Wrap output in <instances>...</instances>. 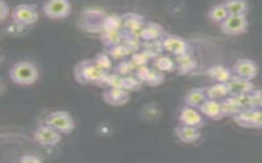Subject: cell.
I'll return each instance as SVG.
<instances>
[{"label": "cell", "instance_id": "6da1fadb", "mask_svg": "<svg viewBox=\"0 0 262 163\" xmlns=\"http://www.w3.org/2000/svg\"><path fill=\"white\" fill-rule=\"evenodd\" d=\"M108 75L107 72L99 69L93 60L80 61L74 68V77L82 85L106 84Z\"/></svg>", "mask_w": 262, "mask_h": 163}, {"label": "cell", "instance_id": "7a4b0ae2", "mask_svg": "<svg viewBox=\"0 0 262 163\" xmlns=\"http://www.w3.org/2000/svg\"><path fill=\"white\" fill-rule=\"evenodd\" d=\"M39 69L30 61H19L9 70V77L13 84L19 86H31L39 79Z\"/></svg>", "mask_w": 262, "mask_h": 163}, {"label": "cell", "instance_id": "3957f363", "mask_svg": "<svg viewBox=\"0 0 262 163\" xmlns=\"http://www.w3.org/2000/svg\"><path fill=\"white\" fill-rule=\"evenodd\" d=\"M45 124L51 126L62 134H72L76 128V122L70 113L64 110H56L45 117Z\"/></svg>", "mask_w": 262, "mask_h": 163}, {"label": "cell", "instance_id": "277c9868", "mask_svg": "<svg viewBox=\"0 0 262 163\" xmlns=\"http://www.w3.org/2000/svg\"><path fill=\"white\" fill-rule=\"evenodd\" d=\"M72 3L70 0H46L43 4V14L52 20L65 19L71 14Z\"/></svg>", "mask_w": 262, "mask_h": 163}, {"label": "cell", "instance_id": "5b68a950", "mask_svg": "<svg viewBox=\"0 0 262 163\" xmlns=\"http://www.w3.org/2000/svg\"><path fill=\"white\" fill-rule=\"evenodd\" d=\"M12 17L17 25L28 26L36 22L39 19V12L35 5L19 4L12 11Z\"/></svg>", "mask_w": 262, "mask_h": 163}, {"label": "cell", "instance_id": "8992f818", "mask_svg": "<svg viewBox=\"0 0 262 163\" xmlns=\"http://www.w3.org/2000/svg\"><path fill=\"white\" fill-rule=\"evenodd\" d=\"M33 137L35 142L43 147L57 146L62 141V134L45 123L35 129Z\"/></svg>", "mask_w": 262, "mask_h": 163}, {"label": "cell", "instance_id": "52a82bcc", "mask_svg": "<svg viewBox=\"0 0 262 163\" xmlns=\"http://www.w3.org/2000/svg\"><path fill=\"white\" fill-rule=\"evenodd\" d=\"M145 24L143 16L136 13H127L121 16V28L126 33L128 38L139 39Z\"/></svg>", "mask_w": 262, "mask_h": 163}, {"label": "cell", "instance_id": "ba28073f", "mask_svg": "<svg viewBox=\"0 0 262 163\" xmlns=\"http://www.w3.org/2000/svg\"><path fill=\"white\" fill-rule=\"evenodd\" d=\"M248 26V19L246 15L232 16L229 15L227 18L221 24V30L225 35H240L246 32Z\"/></svg>", "mask_w": 262, "mask_h": 163}, {"label": "cell", "instance_id": "9c48e42d", "mask_svg": "<svg viewBox=\"0 0 262 163\" xmlns=\"http://www.w3.org/2000/svg\"><path fill=\"white\" fill-rule=\"evenodd\" d=\"M258 66L253 61L249 59H239L233 65L232 73L234 77L252 81L258 74Z\"/></svg>", "mask_w": 262, "mask_h": 163}, {"label": "cell", "instance_id": "30bf717a", "mask_svg": "<svg viewBox=\"0 0 262 163\" xmlns=\"http://www.w3.org/2000/svg\"><path fill=\"white\" fill-rule=\"evenodd\" d=\"M106 17L100 11L88 10L80 17V21L83 22V25H86V31L97 32L103 31V22Z\"/></svg>", "mask_w": 262, "mask_h": 163}, {"label": "cell", "instance_id": "8fae6325", "mask_svg": "<svg viewBox=\"0 0 262 163\" xmlns=\"http://www.w3.org/2000/svg\"><path fill=\"white\" fill-rule=\"evenodd\" d=\"M105 103L111 106H121L126 104L129 94L126 90L118 88H110L102 93Z\"/></svg>", "mask_w": 262, "mask_h": 163}, {"label": "cell", "instance_id": "7c38bea8", "mask_svg": "<svg viewBox=\"0 0 262 163\" xmlns=\"http://www.w3.org/2000/svg\"><path fill=\"white\" fill-rule=\"evenodd\" d=\"M162 47L176 57L188 53V45L186 42L176 35L166 37L162 42Z\"/></svg>", "mask_w": 262, "mask_h": 163}, {"label": "cell", "instance_id": "4fadbf2b", "mask_svg": "<svg viewBox=\"0 0 262 163\" xmlns=\"http://www.w3.org/2000/svg\"><path fill=\"white\" fill-rule=\"evenodd\" d=\"M174 134L181 142L184 144H192L200 138V131L198 127L181 124L174 128Z\"/></svg>", "mask_w": 262, "mask_h": 163}, {"label": "cell", "instance_id": "5bb4252c", "mask_svg": "<svg viewBox=\"0 0 262 163\" xmlns=\"http://www.w3.org/2000/svg\"><path fill=\"white\" fill-rule=\"evenodd\" d=\"M180 122L181 124L186 126H194V127H201L203 125V118L201 116L194 108L190 106H185L180 111Z\"/></svg>", "mask_w": 262, "mask_h": 163}, {"label": "cell", "instance_id": "9a60e30c", "mask_svg": "<svg viewBox=\"0 0 262 163\" xmlns=\"http://www.w3.org/2000/svg\"><path fill=\"white\" fill-rule=\"evenodd\" d=\"M229 88V96H236L242 94L251 93L255 88L252 81L243 79L233 76L229 83H227Z\"/></svg>", "mask_w": 262, "mask_h": 163}, {"label": "cell", "instance_id": "2e32d148", "mask_svg": "<svg viewBox=\"0 0 262 163\" xmlns=\"http://www.w3.org/2000/svg\"><path fill=\"white\" fill-rule=\"evenodd\" d=\"M207 100H208V98L206 89L203 88H194L188 91L184 98L187 105L194 108H200Z\"/></svg>", "mask_w": 262, "mask_h": 163}, {"label": "cell", "instance_id": "e0dca14e", "mask_svg": "<svg viewBox=\"0 0 262 163\" xmlns=\"http://www.w3.org/2000/svg\"><path fill=\"white\" fill-rule=\"evenodd\" d=\"M137 76L139 81L144 82L150 86H157L162 84L164 78L162 72L152 71L145 66L139 68Z\"/></svg>", "mask_w": 262, "mask_h": 163}, {"label": "cell", "instance_id": "ac0fdd59", "mask_svg": "<svg viewBox=\"0 0 262 163\" xmlns=\"http://www.w3.org/2000/svg\"><path fill=\"white\" fill-rule=\"evenodd\" d=\"M199 110L204 114L205 116L208 117L211 119L218 120V119L224 118L221 101L209 100L208 99L206 100L203 105L201 106Z\"/></svg>", "mask_w": 262, "mask_h": 163}, {"label": "cell", "instance_id": "d6986e66", "mask_svg": "<svg viewBox=\"0 0 262 163\" xmlns=\"http://www.w3.org/2000/svg\"><path fill=\"white\" fill-rule=\"evenodd\" d=\"M207 74L211 79L219 84H227L233 77L231 70L222 65H215L210 68L207 70Z\"/></svg>", "mask_w": 262, "mask_h": 163}, {"label": "cell", "instance_id": "ffe728a7", "mask_svg": "<svg viewBox=\"0 0 262 163\" xmlns=\"http://www.w3.org/2000/svg\"><path fill=\"white\" fill-rule=\"evenodd\" d=\"M163 35V29L158 24L154 22L147 23L142 30L139 38L143 40L156 41Z\"/></svg>", "mask_w": 262, "mask_h": 163}, {"label": "cell", "instance_id": "44dd1931", "mask_svg": "<svg viewBox=\"0 0 262 163\" xmlns=\"http://www.w3.org/2000/svg\"><path fill=\"white\" fill-rule=\"evenodd\" d=\"M209 100L221 101L229 96V88L227 84H218L211 86L206 89Z\"/></svg>", "mask_w": 262, "mask_h": 163}, {"label": "cell", "instance_id": "7402d4cb", "mask_svg": "<svg viewBox=\"0 0 262 163\" xmlns=\"http://www.w3.org/2000/svg\"><path fill=\"white\" fill-rule=\"evenodd\" d=\"M229 16L227 9L225 8V4H215L210 8L208 12V18L211 22L215 24H221L225 19Z\"/></svg>", "mask_w": 262, "mask_h": 163}, {"label": "cell", "instance_id": "603a6c76", "mask_svg": "<svg viewBox=\"0 0 262 163\" xmlns=\"http://www.w3.org/2000/svg\"><path fill=\"white\" fill-rule=\"evenodd\" d=\"M224 4L229 15L232 16L246 15L248 10V4L245 0H226Z\"/></svg>", "mask_w": 262, "mask_h": 163}, {"label": "cell", "instance_id": "cb8c5ba5", "mask_svg": "<svg viewBox=\"0 0 262 163\" xmlns=\"http://www.w3.org/2000/svg\"><path fill=\"white\" fill-rule=\"evenodd\" d=\"M256 110H241L233 116L237 125L243 127H254V119Z\"/></svg>", "mask_w": 262, "mask_h": 163}, {"label": "cell", "instance_id": "d4e9b609", "mask_svg": "<svg viewBox=\"0 0 262 163\" xmlns=\"http://www.w3.org/2000/svg\"><path fill=\"white\" fill-rule=\"evenodd\" d=\"M221 104L224 117H233L242 110L233 96H230V97L225 98L224 100H221Z\"/></svg>", "mask_w": 262, "mask_h": 163}, {"label": "cell", "instance_id": "484cf974", "mask_svg": "<svg viewBox=\"0 0 262 163\" xmlns=\"http://www.w3.org/2000/svg\"><path fill=\"white\" fill-rule=\"evenodd\" d=\"M178 69L180 73H188L196 67V61L189 52L177 57Z\"/></svg>", "mask_w": 262, "mask_h": 163}, {"label": "cell", "instance_id": "4316f807", "mask_svg": "<svg viewBox=\"0 0 262 163\" xmlns=\"http://www.w3.org/2000/svg\"><path fill=\"white\" fill-rule=\"evenodd\" d=\"M122 38V34L120 31H104L101 37V40L106 46L112 47L119 44Z\"/></svg>", "mask_w": 262, "mask_h": 163}, {"label": "cell", "instance_id": "83f0119b", "mask_svg": "<svg viewBox=\"0 0 262 163\" xmlns=\"http://www.w3.org/2000/svg\"><path fill=\"white\" fill-rule=\"evenodd\" d=\"M121 28V16H106L103 22V31H120Z\"/></svg>", "mask_w": 262, "mask_h": 163}, {"label": "cell", "instance_id": "f1b7e54d", "mask_svg": "<svg viewBox=\"0 0 262 163\" xmlns=\"http://www.w3.org/2000/svg\"><path fill=\"white\" fill-rule=\"evenodd\" d=\"M93 61L99 69H102L103 71L107 72L112 68V61L104 53L97 54L93 59Z\"/></svg>", "mask_w": 262, "mask_h": 163}, {"label": "cell", "instance_id": "f546056e", "mask_svg": "<svg viewBox=\"0 0 262 163\" xmlns=\"http://www.w3.org/2000/svg\"><path fill=\"white\" fill-rule=\"evenodd\" d=\"M237 100V104L240 106L242 110H256L254 108L251 93L242 94L238 96H233Z\"/></svg>", "mask_w": 262, "mask_h": 163}, {"label": "cell", "instance_id": "4dcf8cb0", "mask_svg": "<svg viewBox=\"0 0 262 163\" xmlns=\"http://www.w3.org/2000/svg\"><path fill=\"white\" fill-rule=\"evenodd\" d=\"M135 65L132 61H122L116 68V73L119 75H126L135 69Z\"/></svg>", "mask_w": 262, "mask_h": 163}, {"label": "cell", "instance_id": "1f68e13d", "mask_svg": "<svg viewBox=\"0 0 262 163\" xmlns=\"http://www.w3.org/2000/svg\"><path fill=\"white\" fill-rule=\"evenodd\" d=\"M156 65L160 71H169L174 67L173 61L168 57H161L157 61Z\"/></svg>", "mask_w": 262, "mask_h": 163}, {"label": "cell", "instance_id": "d6a6232c", "mask_svg": "<svg viewBox=\"0 0 262 163\" xmlns=\"http://www.w3.org/2000/svg\"><path fill=\"white\" fill-rule=\"evenodd\" d=\"M147 61H148V57L145 55V53H135L131 61L133 62L134 65L141 67L147 63Z\"/></svg>", "mask_w": 262, "mask_h": 163}, {"label": "cell", "instance_id": "836d02e7", "mask_svg": "<svg viewBox=\"0 0 262 163\" xmlns=\"http://www.w3.org/2000/svg\"><path fill=\"white\" fill-rule=\"evenodd\" d=\"M251 96H252L254 108H256V110L260 108L262 104V91L254 89L251 92Z\"/></svg>", "mask_w": 262, "mask_h": 163}, {"label": "cell", "instance_id": "e575fe53", "mask_svg": "<svg viewBox=\"0 0 262 163\" xmlns=\"http://www.w3.org/2000/svg\"><path fill=\"white\" fill-rule=\"evenodd\" d=\"M9 7L4 0H0V19L2 21L6 20L8 15H9Z\"/></svg>", "mask_w": 262, "mask_h": 163}, {"label": "cell", "instance_id": "d590c367", "mask_svg": "<svg viewBox=\"0 0 262 163\" xmlns=\"http://www.w3.org/2000/svg\"><path fill=\"white\" fill-rule=\"evenodd\" d=\"M18 162H41L42 160L35 155H23L21 157L18 159Z\"/></svg>", "mask_w": 262, "mask_h": 163}, {"label": "cell", "instance_id": "8d00e7d4", "mask_svg": "<svg viewBox=\"0 0 262 163\" xmlns=\"http://www.w3.org/2000/svg\"><path fill=\"white\" fill-rule=\"evenodd\" d=\"M254 127L262 129V108H258L256 110L255 119H254Z\"/></svg>", "mask_w": 262, "mask_h": 163}, {"label": "cell", "instance_id": "74e56055", "mask_svg": "<svg viewBox=\"0 0 262 163\" xmlns=\"http://www.w3.org/2000/svg\"><path fill=\"white\" fill-rule=\"evenodd\" d=\"M260 108H262V104H261V106H260Z\"/></svg>", "mask_w": 262, "mask_h": 163}]
</instances>
